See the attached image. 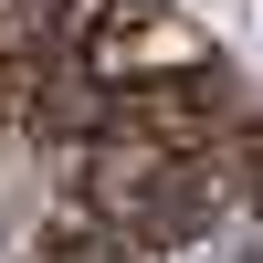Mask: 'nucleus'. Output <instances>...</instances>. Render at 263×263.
<instances>
[{
    "instance_id": "nucleus-5",
    "label": "nucleus",
    "mask_w": 263,
    "mask_h": 263,
    "mask_svg": "<svg viewBox=\"0 0 263 263\" xmlns=\"http://www.w3.org/2000/svg\"><path fill=\"white\" fill-rule=\"evenodd\" d=\"M32 263H147V253L126 242L116 221H95V211H84V221H63V232H53V242H42Z\"/></svg>"
},
{
    "instance_id": "nucleus-1",
    "label": "nucleus",
    "mask_w": 263,
    "mask_h": 263,
    "mask_svg": "<svg viewBox=\"0 0 263 263\" xmlns=\"http://www.w3.org/2000/svg\"><path fill=\"white\" fill-rule=\"evenodd\" d=\"M74 63L105 84V95H147V84H190V74H211V32H200L190 11H168V0H105Z\"/></svg>"
},
{
    "instance_id": "nucleus-3",
    "label": "nucleus",
    "mask_w": 263,
    "mask_h": 263,
    "mask_svg": "<svg viewBox=\"0 0 263 263\" xmlns=\"http://www.w3.org/2000/svg\"><path fill=\"white\" fill-rule=\"evenodd\" d=\"M221 200H232V158H179L158 179V200L137 211L126 242H137V253H179V242H200V232L221 221Z\"/></svg>"
},
{
    "instance_id": "nucleus-6",
    "label": "nucleus",
    "mask_w": 263,
    "mask_h": 263,
    "mask_svg": "<svg viewBox=\"0 0 263 263\" xmlns=\"http://www.w3.org/2000/svg\"><path fill=\"white\" fill-rule=\"evenodd\" d=\"M221 158L253 179V211H263V126H232V147H221Z\"/></svg>"
},
{
    "instance_id": "nucleus-4",
    "label": "nucleus",
    "mask_w": 263,
    "mask_h": 263,
    "mask_svg": "<svg viewBox=\"0 0 263 263\" xmlns=\"http://www.w3.org/2000/svg\"><path fill=\"white\" fill-rule=\"evenodd\" d=\"M21 105H32V126H42V137H74V147H95L105 126H116V95H105V84L84 74V63H63V74H42V84H32Z\"/></svg>"
},
{
    "instance_id": "nucleus-2",
    "label": "nucleus",
    "mask_w": 263,
    "mask_h": 263,
    "mask_svg": "<svg viewBox=\"0 0 263 263\" xmlns=\"http://www.w3.org/2000/svg\"><path fill=\"white\" fill-rule=\"evenodd\" d=\"M168 168H179V158H168L158 137H137V126H105V137L74 158V190H84V211H95V221L137 232V211L158 200V179H168Z\"/></svg>"
}]
</instances>
